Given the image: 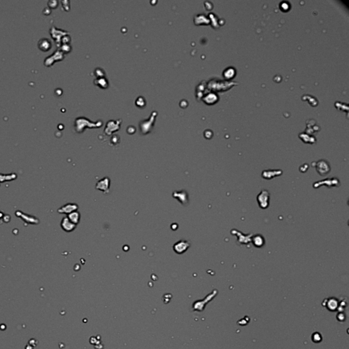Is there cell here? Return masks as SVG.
<instances>
[{
  "mask_svg": "<svg viewBox=\"0 0 349 349\" xmlns=\"http://www.w3.org/2000/svg\"><path fill=\"white\" fill-rule=\"evenodd\" d=\"M62 227L64 230H65L67 232H70L75 229L76 225L72 222L71 221L68 219V218H65L62 220Z\"/></svg>",
  "mask_w": 349,
  "mask_h": 349,
  "instance_id": "cell-5",
  "label": "cell"
},
{
  "mask_svg": "<svg viewBox=\"0 0 349 349\" xmlns=\"http://www.w3.org/2000/svg\"><path fill=\"white\" fill-rule=\"evenodd\" d=\"M80 217V213L78 212V211H73V212H72L71 213H70V214L69 215V216H68V219H69L72 223L74 224L75 225H76L78 222H79Z\"/></svg>",
  "mask_w": 349,
  "mask_h": 349,
  "instance_id": "cell-8",
  "label": "cell"
},
{
  "mask_svg": "<svg viewBox=\"0 0 349 349\" xmlns=\"http://www.w3.org/2000/svg\"><path fill=\"white\" fill-rule=\"evenodd\" d=\"M190 247V243L185 240H180L173 245V250L178 255L183 254Z\"/></svg>",
  "mask_w": 349,
  "mask_h": 349,
  "instance_id": "cell-3",
  "label": "cell"
},
{
  "mask_svg": "<svg viewBox=\"0 0 349 349\" xmlns=\"http://www.w3.org/2000/svg\"><path fill=\"white\" fill-rule=\"evenodd\" d=\"M257 201L259 206L262 209L267 208L269 204V193L267 190H263L257 197Z\"/></svg>",
  "mask_w": 349,
  "mask_h": 349,
  "instance_id": "cell-1",
  "label": "cell"
},
{
  "mask_svg": "<svg viewBox=\"0 0 349 349\" xmlns=\"http://www.w3.org/2000/svg\"><path fill=\"white\" fill-rule=\"evenodd\" d=\"M330 169L327 163L324 162V160L320 161L317 163V171L321 175H325L329 173Z\"/></svg>",
  "mask_w": 349,
  "mask_h": 349,
  "instance_id": "cell-6",
  "label": "cell"
},
{
  "mask_svg": "<svg viewBox=\"0 0 349 349\" xmlns=\"http://www.w3.org/2000/svg\"><path fill=\"white\" fill-rule=\"evenodd\" d=\"M251 241H252L254 245L257 248L263 247V246L265 245V239H264L263 236L261 235H255V237H252V239H251Z\"/></svg>",
  "mask_w": 349,
  "mask_h": 349,
  "instance_id": "cell-7",
  "label": "cell"
},
{
  "mask_svg": "<svg viewBox=\"0 0 349 349\" xmlns=\"http://www.w3.org/2000/svg\"><path fill=\"white\" fill-rule=\"evenodd\" d=\"M78 209V205L76 204H67L66 206L62 207V212L63 213H72L76 211Z\"/></svg>",
  "mask_w": 349,
  "mask_h": 349,
  "instance_id": "cell-9",
  "label": "cell"
},
{
  "mask_svg": "<svg viewBox=\"0 0 349 349\" xmlns=\"http://www.w3.org/2000/svg\"><path fill=\"white\" fill-rule=\"evenodd\" d=\"M110 179L108 177H105L96 183V188L98 190L103 192L104 194H107L110 190Z\"/></svg>",
  "mask_w": 349,
  "mask_h": 349,
  "instance_id": "cell-2",
  "label": "cell"
},
{
  "mask_svg": "<svg viewBox=\"0 0 349 349\" xmlns=\"http://www.w3.org/2000/svg\"><path fill=\"white\" fill-rule=\"evenodd\" d=\"M173 197L175 199H177L181 204L185 205L188 202V195L185 190L182 191H175L173 194Z\"/></svg>",
  "mask_w": 349,
  "mask_h": 349,
  "instance_id": "cell-4",
  "label": "cell"
}]
</instances>
